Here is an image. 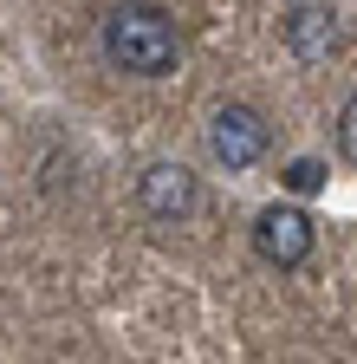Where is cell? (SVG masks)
I'll return each instance as SVG.
<instances>
[{
    "label": "cell",
    "mask_w": 357,
    "mask_h": 364,
    "mask_svg": "<svg viewBox=\"0 0 357 364\" xmlns=\"http://www.w3.org/2000/svg\"><path fill=\"white\" fill-rule=\"evenodd\" d=\"M312 241H319V228H312V215L292 208V202H266L253 215V254L266 267H299L312 254Z\"/></svg>",
    "instance_id": "4"
},
{
    "label": "cell",
    "mask_w": 357,
    "mask_h": 364,
    "mask_svg": "<svg viewBox=\"0 0 357 364\" xmlns=\"http://www.w3.org/2000/svg\"><path fill=\"white\" fill-rule=\"evenodd\" d=\"M338 156L357 163V98H344V111H338Z\"/></svg>",
    "instance_id": "7"
},
{
    "label": "cell",
    "mask_w": 357,
    "mask_h": 364,
    "mask_svg": "<svg viewBox=\"0 0 357 364\" xmlns=\"http://www.w3.org/2000/svg\"><path fill=\"white\" fill-rule=\"evenodd\" d=\"M137 208H143L150 221H163V228L195 221V215H202V182H195V169H189V163H150V169L137 176Z\"/></svg>",
    "instance_id": "2"
},
{
    "label": "cell",
    "mask_w": 357,
    "mask_h": 364,
    "mask_svg": "<svg viewBox=\"0 0 357 364\" xmlns=\"http://www.w3.org/2000/svg\"><path fill=\"white\" fill-rule=\"evenodd\" d=\"M104 59L130 78H163L175 72V59H182V33H175V20L156 7V0H117V7L104 14Z\"/></svg>",
    "instance_id": "1"
},
{
    "label": "cell",
    "mask_w": 357,
    "mask_h": 364,
    "mask_svg": "<svg viewBox=\"0 0 357 364\" xmlns=\"http://www.w3.org/2000/svg\"><path fill=\"white\" fill-rule=\"evenodd\" d=\"M286 189H292V196H319V189H325V163H312V156L286 163Z\"/></svg>",
    "instance_id": "6"
},
{
    "label": "cell",
    "mask_w": 357,
    "mask_h": 364,
    "mask_svg": "<svg viewBox=\"0 0 357 364\" xmlns=\"http://www.w3.org/2000/svg\"><path fill=\"white\" fill-rule=\"evenodd\" d=\"M280 39L292 46V59L319 65V59L338 53V14L319 7V0H299V7H286V20H280Z\"/></svg>",
    "instance_id": "5"
},
{
    "label": "cell",
    "mask_w": 357,
    "mask_h": 364,
    "mask_svg": "<svg viewBox=\"0 0 357 364\" xmlns=\"http://www.w3.org/2000/svg\"><path fill=\"white\" fill-rule=\"evenodd\" d=\"M266 144H273V130H266V117L253 105H221L208 117V156L221 169H253L266 156Z\"/></svg>",
    "instance_id": "3"
}]
</instances>
